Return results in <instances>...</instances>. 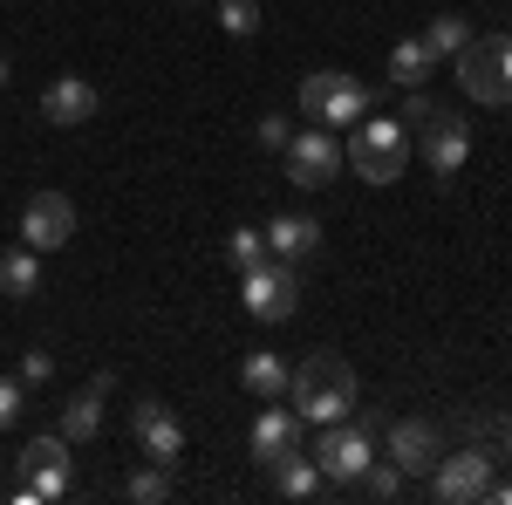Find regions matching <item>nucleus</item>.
<instances>
[{
	"instance_id": "obj_12",
	"label": "nucleus",
	"mask_w": 512,
	"mask_h": 505,
	"mask_svg": "<svg viewBox=\"0 0 512 505\" xmlns=\"http://www.w3.org/2000/svg\"><path fill=\"white\" fill-rule=\"evenodd\" d=\"M260 233H267V253L287 260V267H308V260L321 253V239H328L315 212H280L274 226H260Z\"/></svg>"
},
{
	"instance_id": "obj_29",
	"label": "nucleus",
	"mask_w": 512,
	"mask_h": 505,
	"mask_svg": "<svg viewBox=\"0 0 512 505\" xmlns=\"http://www.w3.org/2000/svg\"><path fill=\"white\" fill-rule=\"evenodd\" d=\"M48 376H55V355H48V349L21 355V383H48Z\"/></svg>"
},
{
	"instance_id": "obj_6",
	"label": "nucleus",
	"mask_w": 512,
	"mask_h": 505,
	"mask_svg": "<svg viewBox=\"0 0 512 505\" xmlns=\"http://www.w3.org/2000/svg\"><path fill=\"white\" fill-rule=\"evenodd\" d=\"M62 492H69V437L48 430V437H35V444L21 451V485H14V499L35 505V499H62Z\"/></svg>"
},
{
	"instance_id": "obj_16",
	"label": "nucleus",
	"mask_w": 512,
	"mask_h": 505,
	"mask_svg": "<svg viewBox=\"0 0 512 505\" xmlns=\"http://www.w3.org/2000/svg\"><path fill=\"white\" fill-rule=\"evenodd\" d=\"M41 117L55 123V130H76V123L96 117V89L82 76H55L48 89H41Z\"/></svg>"
},
{
	"instance_id": "obj_19",
	"label": "nucleus",
	"mask_w": 512,
	"mask_h": 505,
	"mask_svg": "<svg viewBox=\"0 0 512 505\" xmlns=\"http://www.w3.org/2000/svg\"><path fill=\"white\" fill-rule=\"evenodd\" d=\"M287 376H294V369H287V362H280L274 349H253L246 362H239V383L253 389L260 403H274V396H287Z\"/></svg>"
},
{
	"instance_id": "obj_15",
	"label": "nucleus",
	"mask_w": 512,
	"mask_h": 505,
	"mask_svg": "<svg viewBox=\"0 0 512 505\" xmlns=\"http://www.w3.org/2000/svg\"><path fill=\"white\" fill-rule=\"evenodd\" d=\"M287 451H301V410L274 396V403L253 417V458H260V465H274V458H287Z\"/></svg>"
},
{
	"instance_id": "obj_8",
	"label": "nucleus",
	"mask_w": 512,
	"mask_h": 505,
	"mask_svg": "<svg viewBox=\"0 0 512 505\" xmlns=\"http://www.w3.org/2000/svg\"><path fill=\"white\" fill-rule=\"evenodd\" d=\"M342 171V144H335V130H294L287 137V185H301V192H321L328 178Z\"/></svg>"
},
{
	"instance_id": "obj_25",
	"label": "nucleus",
	"mask_w": 512,
	"mask_h": 505,
	"mask_svg": "<svg viewBox=\"0 0 512 505\" xmlns=\"http://www.w3.org/2000/svg\"><path fill=\"white\" fill-rule=\"evenodd\" d=\"M137 505H158V499H171V465H151V471H137L130 485H123Z\"/></svg>"
},
{
	"instance_id": "obj_3",
	"label": "nucleus",
	"mask_w": 512,
	"mask_h": 505,
	"mask_svg": "<svg viewBox=\"0 0 512 505\" xmlns=\"http://www.w3.org/2000/svg\"><path fill=\"white\" fill-rule=\"evenodd\" d=\"M301 110L321 130H349L355 117H369V82L349 69H315V76H301Z\"/></svg>"
},
{
	"instance_id": "obj_26",
	"label": "nucleus",
	"mask_w": 512,
	"mask_h": 505,
	"mask_svg": "<svg viewBox=\"0 0 512 505\" xmlns=\"http://www.w3.org/2000/svg\"><path fill=\"white\" fill-rule=\"evenodd\" d=\"M355 485H362L369 499H383V505H390L396 492H403V471H396V465H369L362 478H355Z\"/></svg>"
},
{
	"instance_id": "obj_2",
	"label": "nucleus",
	"mask_w": 512,
	"mask_h": 505,
	"mask_svg": "<svg viewBox=\"0 0 512 505\" xmlns=\"http://www.w3.org/2000/svg\"><path fill=\"white\" fill-rule=\"evenodd\" d=\"M355 178L362 185H396L403 178V164H410V123L403 117H355L349 123V151Z\"/></svg>"
},
{
	"instance_id": "obj_30",
	"label": "nucleus",
	"mask_w": 512,
	"mask_h": 505,
	"mask_svg": "<svg viewBox=\"0 0 512 505\" xmlns=\"http://www.w3.org/2000/svg\"><path fill=\"white\" fill-rule=\"evenodd\" d=\"M499 76H506V96H512V35H499Z\"/></svg>"
},
{
	"instance_id": "obj_11",
	"label": "nucleus",
	"mask_w": 512,
	"mask_h": 505,
	"mask_svg": "<svg viewBox=\"0 0 512 505\" xmlns=\"http://www.w3.org/2000/svg\"><path fill=\"white\" fill-rule=\"evenodd\" d=\"M451 62H458V89H465L472 103H512V96H506V76H499V35H492V41L472 35L458 55H451Z\"/></svg>"
},
{
	"instance_id": "obj_34",
	"label": "nucleus",
	"mask_w": 512,
	"mask_h": 505,
	"mask_svg": "<svg viewBox=\"0 0 512 505\" xmlns=\"http://www.w3.org/2000/svg\"><path fill=\"white\" fill-rule=\"evenodd\" d=\"M192 7H198V0H192Z\"/></svg>"
},
{
	"instance_id": "obj_1",
	"label": "nucleus",
	"mask_w": 512,
	"mask_h": 505,
	"mask_svg": "<svg viewBox=\"0 0 512 505\" xmlns=\"http://www.w3.org/2000/svg\"><path fill=\"white\" fill-rule=\"evenodd\" d=\"M287 403L301 410V424H342L355 410V369L335 349H315L294 376H287Z\"/></svg>"
},
{
	"instance_id": "obj_23",
	"label": "nucleus",
	"mask_w": 512,
	"mask_h": 505,
	"mask_svg": "<svg viewBox=\"0 0 512 505\" xmlns=\"http://www.w3.org/2000/svg\"><path fill=\"white\" fill-rule=\"evenodd\" d=\"M226 260H233L239 273H253L260 260H274V253H267V233H260V226H239V233H226Z\"/></svg>"
},
{
	"instance_id": "obj_20",
	"label": "nucleus",
	"mask_w": 512,
	"mask_h": 505,
	"mask_svg": "<svg viewBox=\"0 0 512 505\" xmlns=\"http://www.w3.org/2000/svg\"><path fill=\"white\" fill-rule=\"evenodd\" d=\"M0 294H14V301L41 294V253L35 246H7L0 253Z\"/></svg>"
},
{
	"instance_id": "obj_21",
	"label": "nucleus",
	"mask_w": 512,
	"mask_h": 505,
	"mask_svg": "<svg viewBox=\"0 0 512 505\" xmlns=\"http://www.w3.org/2000/svg\"><path fill=\"white\" fill-rule=\"evenodd\" d=\"M431 76H437V55L424 48V41H396L390 48V82L396 89H424Z\"/></svg>"
},
{
	"instance_id": "obj_33",
	"label": "nucleus",
	"mask_w": 512,
	"mask_h": 505,
	"mask_svg": "<svg viewBox=\"0 0 512 505\" xmlns=\"http://www.w3.org/2000/svg\"><path fill=\"white\" fill-rule=\"evenodd\" d=\"M0 89H7V55H0Z\"/></svg>"
},
{
	"instance_id": "obj_4",
	"label": "nucleus",
	"mask_w": 512,
	"mask_h": 505,
	"mask_svg": "<svg viewBox=\"0 0 512 505\" xmlns=\"http://www.w3.org/2000/svg\"><path fill=\"white\" fill-rule=\"evenodd\" d=\"M315 465H321V478L328 485H355L362 471L376 465V430L369 424H321V444H315Z\"/></svg>"
},
{
	"instance_id": "obj_31",
	"label": "nucleus",
	"mask_w": 512,
	"mask_h": 505,
	"mask_svg": "<svg viewBox=\"0 0 512 505\" xmlns=\"http://www.w3.org/2000/svg\"><path fill=\"white\" fill-rule=\"evenodd\" d=\"M499 451H506V458H512V417H506V424H499Z\"/></svg>"
},
{
	"instance_id": "obj_17",
	"label": "nucleus",
	"mask_w": 512,
	"mask_h": 505,
	"mask_svg": "<svg viewBox=\"0 0 512 505\" xmlns=\"http://www.w3.org/2000/svg\"><path fill=\"white\" fill-rule=\"evenodd\" d=\"M103 396H110V376H96L89 389H76V396L62 403V437H69V444H89V437L103 430Z\"/></svg>"
},
{
	"instance_id": "obj_5",
	"label": "nucleus",
	"mask_w": 512,
	"mask_h": 505,
	"mask_svg": "<svg viewBox=\"0 0 512 505\" xmlns=\"http://www.w3.org/2000/svg\"><path fill=\"white\" fill-rule=\"evenodd\" d=\"M239 294H246V314L253 321H287V314L301 308V267L260 260L253 273H239Z\"/></svg>"
},
{
	"instance_id": "obj_27",
	"label": "nucleus",
	"mask_w": 512,
	"mask_h": 505,
	"mask_svg": "<svg viewBox=\"0 0 512 505\" xmlns=\"http://www.w3.org/2000/svg\"><path fill=\"white\" fill-rule=\"evenodd\" d=\"M21 424V376H0V430Z\"/></svg>"
},
{
	"instance_id": "obj_24",
	"label": "nucleus",
	"mask_w": 512,
	"mask_h": 505,
	"mask_svg": "<svg viewBox=\"0 0 512 505\" xmlns=\"http://www.w3.org/2000/svg\"><path fill=\"white\" fill-rule=\"evenodd\" d=\"M219 28L233 41H253L260 35V7H253V0H219Z\"/></svg>"
},
{
	"instance_id": "obj_10",
	"label": "nucleus",
	"mask_w": 512,
	"mask_h": 505,
	"mask_svg": "<svg viewBox=\"0 0 512 505\" xmlns=\"http://www.w3.org/2000/svg\"><path fill=\"white\" fill-rule=\"evenodd\" d=\"M76 239V205L62 192H35L21 205V246H35V253H55V246H69Z\"/></svg>"
},
{
	"instance_id": "obj_7",
	"label": "nucleus",
	"mask_w": 512,
	"mask_h": 505,
	"mask_svg": "<svg viewBox=\"0 0 512 505\" xmlns=\"http://www.w3.org/2000/svg\"><path fill=\"white\" fill-rule=\"evenodd\" d=\"M431 499L437 505H478L492 499V451H451L431 465Z\"/></svg>"
},
{
	"instance_id": "obj_18",
	"label": "nucleus",
	"mask_w": 512,
	"mask_h": 505,
	"mask_svg": "<svg viewBox=\"0 0 512 505\" xmlns=\"http://www.w3.org/2000/svg\"><path fill=\"white\" fill-rule=\"evenodd\" d=\"M274 492L280 499H315L321 485H328V478H321V465H315V451H287V458H274Z\"/></svg>"
},
{
	"instance_id": "obj_14",
	"label": "nucleus",
	"mask_w": 512,
	"mask_h": 505,
	"mask_svg": "<svg viewBox=\"0 0 512 505\" xmlns=\"http://www.w3.org/2000/svg\"><path fill=\"white\" fill-rule=\"evenodd\" d=\"M130 430H137V444H144V458H151V465H171V458L185 451V424H178V417L164 410L158 396L130 410Z\"/></svg>"
},
{
	"instance_id": "obj_32",
	"label": "nucleus",
	"mask_w": 512,
	"mask_h": 505,
	"mask_svg": "<svg viewBox=\"0 0 512 505\" xmlns=\"http://www.w3.org/2000/svg\"><path fill=\"white\" fill-rule=\"evenodd\" d=\"M492 499H499V505H512V485H492Z\"/></svg>"
},
{
	"instance_id": "obj_28",
	"label": "nucleus",
	"mask_w": 512,
	"mask_h": 505,
	"mask_svg": "<svg viewBox=\"0 0 512 505\" xmlns=\"http://www.w3.org/2000/svg\"><path fill=\"white\" fill-rule=\"evenodd\" d=\"M253 137H260V151H287L294 123H287V117H260V130H253Z\"/></svg>"
},
{
	"instance_id": "obj_22",
	"label": "nucleus",
	"mask_w": 512,
	"mask_h": 505,
	"mask_svg": "<svg viewBox=\"0 0 512 505\" xmlns=\"http://www.w3.org/2000/svg\"><path fill=\"white\" fill-rule=\"evenodd\" d=\"M424 48H431L437 62H451V55H458V48H465V41H472V21H465V14H437L431 28H424Z\"/></svg>"
},
{
	"instance_id": "obj_13",
	"label": "nucleus",
	"mask_w": 512,
	"mask_h": 505,
	"mask_svg": "<svg viewBox=\"0 0 512 505\" xmlns=\"http://www.w3.org/2000/svg\"><path fill=\"white\" fill-rule=\"evenodd\" d=\"M437 458H444V451H437V424H424V417L390 424V465L403 471V478H431Z\"/></svg>"
},
{
	"instance_id": "obj_9",
	"label": "nucleus",
	"mask_w": 512,
	"mask_h": 505,
	"mask_svg": "<svg viewBox=\"0 0 512 505\" xmlns=\"http://www.w3.org/2000/svg\"><path fill=\"white\" fill-rule=\"evenodd\" d=\"M417 130H424V164H431L437 178H458L465 157H472V130H465V117H458V110H424Z\"/></svg>"
}]
</instances>
